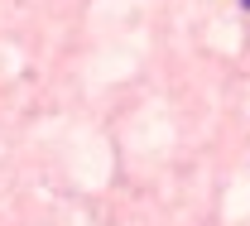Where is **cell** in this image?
I'll return each mask as SVG.
<instances>
[{"label":"cell","instance_id":"6da1fadb","mask_svg":"<svg viewBox=\"0 0 250 226\" xmlns=\"http://www.w3.org/2000/svg\"><path fill=\"white\" fill-rule=\"evenodd\" d=\"M241 5H246V10H250V0H241Z\"/></svg>","mask_w":250,"mask_h":226}]
</instances>
